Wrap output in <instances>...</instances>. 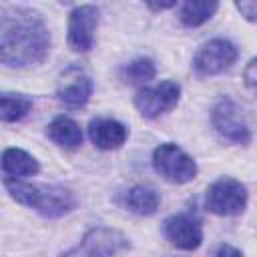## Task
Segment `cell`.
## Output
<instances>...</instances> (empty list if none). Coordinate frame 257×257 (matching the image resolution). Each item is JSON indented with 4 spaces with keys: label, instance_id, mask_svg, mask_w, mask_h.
<instances>
[{
    "label": "cell",
    "instance_id": "15",
    "mask_svg": "<svg viewBox=\"0 0 257 257\" xmlns=\"http://www.w3.org/2000/svg\"><path fill=\"white\" fill-rule=\"evenodd\" d=\"M32 108V100L24 94L2 92L0 94V116L4 122H16L24 118Z\"/></svg>",
    "mask_w": 257,
    "mask_h": 257
},
{
    "label": "cell",
    "instance_id": "5",
    "mask_svg": "<svg viewBox=\"0 0 257 257\" xmlns=\"http://www.w3.org/2000/svg\"><path fill=\"white\" fill-rule=\"evenodd\" d=\"M181 96V86L175 80H163L155 86L141 88L135 94V106L143 116L155 118L163 112H169L177 106Z\"/></svg>",
    "mask_w": 257,
    "mask_h": 257
},
{
    "label": "cell",
    "instance_id": "18",
    "mask_svg": "<svg viewBox=\"0 0 257 257\" xmlns=\"http://www.w3.org/2000/svg\"><path fill=\"white\" fill-rule=\"evenodd\" d=\"M155 64L151 58H135L133 62L126 64L124 68V78L133 84H143V82H149L151 78H155Z\"/></svg>",
    "mask_w": 257,
    "mask_h": 257
},
{
    "label": "cell",
    "instance_id": "22",
    "mask_svg": "<svg viewBox=\"0 0 257 257\" xmlns=\"http://www.w3.org/2000/svg\"><path fill=\"white\" fill-rule=\"evenodd\" d=\"M213 257H243V253H241L239 249H235L233 245L223 243V245H219V247H217V251H215V255H213Z\"/></svg>",
    "mask_w": 257,
    "mask_h": 257
},
{
    "label": "cell",
    "instance_id": "2",
    "mask_svg": "<svg viewBox=\"0 0 257 257\" xmlns=\"http://www.w3.org/2000/svg\"><path fill=\"white\" fill-rule=\"evenodd\" d=\"M155 171L169 183L183 185L195 179L197 163L175 143H163L153 151Z\"/></svg>",
    "mask_w": 257,
    "mask_h": 257
},
{
    "label": "cell",
    "instance_id": "8",
    "mask_svg": "<svg viewBox=\"0 0 257 257\" xmlns=\"http://www.w3.org/2000/svg\"><path fill=\"white\" fill-rule=\"evenodd\" d=\"M32 209H36L44 217H62L70 213L76 207V197L56 185H34V199H32Z\"/></svg>",
    "mask_w": 257,
    "mask_h": 257
},
{
    "label": "cell",
    "instance_id": "17",
    "mask_svg": "<svg viewBox=\"0 0 257 257\" xmlns=\"http://www.w3.org/2000/svg\"><path fill=\"white\" fill-rule=\"evenodd\" d=\"M217 8H219L217 2H185L181 6L179 16L185 26L195 28V26H201L203 22H207L215 14Z\"/></svg>",
    "mask_w": 257,
    "mask_h": 257
},
{
    "label": "cell",
    "instance_id": "20",
    "mask_svg": "<svg viewBox=\"0 0 257 257\" xmlns=\"http://www.w3.org/2000/svg\"><path fill=\"white\" fill-rule=\"evenodd\" d=\"M60 257H102L92 245H88L86 241H80V245L68 249L66 253H62Z\"/></svg>",
    "mask_w": 257,
    "mask_h": 257
},
{
    "label": "cell",
    "instance_id": "1",
    "mask_svg": "<svg viewBox=\"0 0 257 257\" xmlns=\"http://www.w3.org/2000/svg\"><path fill=\"white\" fill-rule=\"evenodd\" d=\"M50 34L40 14L28 8H2L0 60L6 66H30L46 58Z\"/></svg>",
    "mask_w": 257,
    "mask_h": 257
},
{
    "label": "cell",
    "instance_id": "12",
    "mask_svg": "<svg viewBox=\"0 0 257 257\" xmlns=\"http://www.w3.org/2000/svg\"><path fill=\"white\" fill-rule=\"evenodd\" d=\"M82 241L92 245L102 257H112L128 249V239L120 231L110 227H94L84 235Z\"/></svg>",
    "mask_w": 257,
    "mask_h": 257
},
{
    "label": "cell",
    "instance_id": "14",
    "mask_svg": "<svg viewBox=\"0 0 257 257\" xmlns=\"http://www.w3.org/2000/svg\"><path fill=\"white\" fill-rule=\"evenodd\" d=\"M48 137L64 147V149H76L82 145V131L78 126V122H74L70 116H56L50 124H48Z\"/></svg>",
    "mask_w": 257,
    "mask_h": 257
},
{
    "label": "cell",
    "instance_id": "4",
    "mask_svg": "<svg viewBox=\"0 0 257 257\" xmlns=\"http://www.w3.org/2000/svg\"><path fill=\"white\" fill-rule=\"evenodd\" d=\"M237 56H239V52L233 42H229L225 38H213L197 50V54L193 58V68L201 76L221 74L233 66Z\"/></svg>",
    "mask_w": 257,
    "mask_h": 257
},
{
    "label": "cell",
    "instance_id": "6",
    "mask_svg": "<svg viewBox=\"0 0 257 257\" xmlns=\"http://www.w3.org/2000/svg\"><path fill=\"white\" fill-rule=\"evenodd\" d=\"M213 126L215 131L229 143L235 145H247L251 141V131L247 126V122L241 116L239 106L231 100V98H221L211 114Z\"/></svg>",
    "mask_w": 257,
    "mask_h": 257
},
{
    "label": "cell",
    "instance_id": "11",
    "mask_svg": "<svg viewBox=\"0 0 257 257\" xmlns=\"http://www.w3.org/2000/svg\"><path fill=\"white\" fill-rule=\"evenodd\" d=\"M88 137L92 141L94 147L102 149V151H112L124 145L128 131L122 122L114 120V118H92L88 124Z\"/></svg>",
    "mask_w": 257,
    "mask_h": 257
},
{
    "label": "cell",
    "instance_id": "21",
    "mask_svg": "<svg viewBox=\"0 0 257 257\" xmlns=\"http://www.w3.org/2000/svg\"><path fill=\"white\" fill-rule=\"evenodd\" d=\"M235 8L241 12V16L249 22H257V0H241L235 2Z\"/></svg>",
    "mask_w": 257,
    "mask_h": 257
},
{
    "label": "cell",
    "instance_id": "3",
    "mask_svg": "<svg viewBox=\"0 0 257 257\" xmlns=\"http://www.w3.org/2000/svg\"><path fill=\"white\" fill-rule=\"evenodd\" d=\"M245 205H247V189L245 185H241L231 177H221L215 183H211L207 189L205 207L215 215L233 217L243 213Z\"/></svg>",
    "mask_w": 257,
    "mask_h": 257
},
{
    "label": "cell",
    "instance_id": "7",
    "mask_svg": "<svg viewBox=\"0 0 257 257\" xmlns=\"http://www.w3.org/2000/svg\"><path fill=\"white\" fill-rule=\"evenodd\" d=\"M96 24H98V8L94 4L76 6L68 14V46L76 52H88L94 42Z\"/></svg>",
    "mask_w": 257,
    "mask_h": 257
},
{
    "label": "cell",
    "instance_id": "19",
    "mask_svg": "<svg viewBox=\"0 0 257 257\" xmlns=\"http://www.w3.org/2000/svg\"><path fill=\"white\" fill-rule=\"evenodd\" d=\"M243 82H245V86L253 94H257V58H251L249 64L245 66V70H243Z\"/></svg>",
    "mask_w": 257,
    "mask_h": 257
},
{
    "label": "cell",
    "instance_id": "13",
    "mask_svg": "<svg viewBox=\"0 0 257 257\" xmlns=\"http://www.w3.org/2000/svg\"><path fill=\"white\" fill-rule=\"evenodd\" d=\"M2 171L8 179H22L38 173V161L22 149H6L2 153Z\"/></svg>",
    "mask_w": 257,
    "mask_h": 257
},
{
    "label": "cell",
    "instance_id": "16",
    "mask_svg": "<svg viewBox=\"0 0 257 257\" xmlns=\"http://www.w3.org/2000/svg\"><path fill=\"white\" fill-rule=\"evenodd\" d=\"M126 207L137 215H153L159 209V195L149 187H133L126 193Z\"/></svg>",
    "mask_w": 257,
    "mask_h": 257
},
{
    "label": "cell",
    "instance_id": "10",
    "mask_svg": "<svg viewBox=\"0 0 257 257\" xmlns=\"http://www.w3.org/2000/svg\"><path fill=\"white\" fill-rule=\"evenodd\" d=\"M92 88L94 86H92L90 76H86L84 72H80L76 68H70L64 72V76L58 84L56 96L68 108H80L90 100Z\"/></svg>",
    "mask_w": 257,
    "mask_h": 257
},
{
    "label": "cell",
    "instance_id": "9",
    "mask_svg": "<svg viewBox=\"0 0 257 257\" xmlns=\"http://www.w3.org/2000/svg\"><path fill=\"white\" fill-rule=\"evenodd\" d=\"M165 235L171 241V245H175L177 249L183 251H193L201 245L203 241V229L201 223L187 213H177L171 215L169 219H165Z\"/></svg>",
    "mask_w": 257,
    "mask_h": 257
}]
</instances>
